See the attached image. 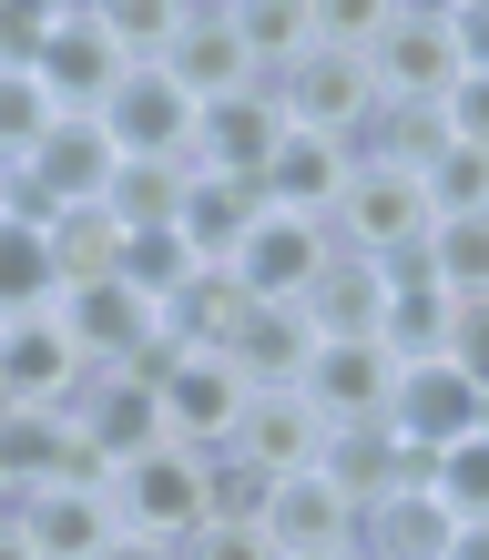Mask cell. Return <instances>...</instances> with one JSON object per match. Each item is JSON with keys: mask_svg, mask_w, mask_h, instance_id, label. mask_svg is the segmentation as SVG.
<instances>
[{"mask_svg": "<svg viewBox=\"0 0 489 560\" xmlns=\"http://www.w3.org/2000/svg\"><path fill=\"white\" fill-rule=\"evenodd\" d=\"M51 316H61V337H72L82 368H143V377L163 368V306H153V295H133L123 276H103V285H61Z\"/></svg>", "mask_w": 489, "mask_h": 560, "instance_id": "obj_1", "label": "cell"}, {"mask_svg": "<svg viewBox=\"0 0 489 560\" xmlns=\"http://www.w3.org/2000/svg\"><path fill=\"white\" fill-rule=\"evenodd\" d=\"M459 31H449V0H387V31L368 51V82L377 103H449V82H459Z\"/></svg>", "mask_w": 489, "mask_h": 560, "instance_id": "obj_2", "label": "cell"}, {"mask_svg": "<svg viewBox=\"0 0 489 560\" xmlns=\"http://www.w3.org/2000/svg\"><path fill=\"white\" fill-rule=\"evenodd\" d=\"M123 72H133V61L113 51L103 0H51L42 11V61H31V82L51 92V113H103Z\"/></svg>", "mask_w": 489, "mask_h": 560, "instance_id": "obj_3", "label": "cell"}, {"mask_svg": "<svg viewBox=\"0 0 489 560\" xmlns=\"http://www.w3.org/2000/svg\"><path fill=\"white\" fill-rule=\"evenodd\" d=\"M429 194H418V174H398V163H368L357 153V174L337 194V214H326V235H337L347 255H377V266H398V255L429 245Z\"/></svg>", "mask_w": 489, "mask_h": 560, "instance_id": "obj_4", "label": "cell"}, {"mask_svg": "<svg viewBox=\"0 0 489 560\" xmlns=\"http://www.w3.org/2000/svg\"><path fill=\"white\" fill-rule=\"evenodd\" d=\"M205 458L214 448H184V439H153L143 458L113 469V510L133 540H194L205 530Z\"/></svg>", "mask_w": 489, "mask_h": 560, "instance_id": "obj_5", "label": "cell"}, {"mask_svg": "<svg viewBox=\"0 0 489 560\" xmlns=\"http://www.w3.org/2000/svg\"><path fill=\"white\" fill-rule=\"evenodd\" d=\"M153 408H163V439L224 448V439H235V418H245V377H235V357H224V347H163Z\"/></svg>", "mask_w": 489, "mask_h": 560, "instance_id": "obj_6", "label": "cell"}, {"mask_svg": "<svg viewBox=\"0 0 489 560\" xmlns=\"http://www.w3.org/2000/svg\"><path fill=\"white\" fill-rule=\"evenodd\" d=\"M153 72L174 82L194 113L224 103V92H245L255 72H245V42H235V0H184V11H174V42H163Z\"/></svg>", "mask_w": 489, "mask_h": 560, "instance_id": "obj_7", "label": "cell"}, {"mask_svg": "<svg viewBox=\"0 0 489 560\" xmlns=\"http://www.w3.org/2000/svg\"><path fill=\"white\" fill-rule=\"evenodd\" d=\"M92 122L113 133L123 163H194V103H184L163 72H123V82H113V103L92 113Z\"/></svg>", "mask_w": 489, "mask_h": 560, "instance_id": "obj_8", "label": "cell"}, {"mask_svg": "<svg viewBox=\"0 0 489 560\" xmlns=\"http://www.w3.org/2000/svg\"><path fill=\"white\" fill-rule=\"evenodd\" d=\"M11 530L31 540V560H103V550L123 540V510H113V489H72V479H51V489H21Z\"/></svg>", "mask_w": 489, "mask_h": 560, "instance_id": "obj_9", "label": "cell"}, {"mask_svg": "<svg viewBox=\"0 0 489 560\" xmlns=\"http://www.w3.org/2000/svg\"><path fill=\"white\" fill-rule=\"evenodd\" d=\"M276 103H286V133H326V143H357V133H368V113H377V82H368V61L306 51L296 72L276 82Z\"/></svg>", "mask_w": 489, "mask_h": 560, "instance_id": "obj_10", "label": "cell"}, {"mask_svg": "<svg viewBox=\"0 0 489 560\" xmlns=\"http://www.w3.org/2000/svg\"><path fill=\"white\" fill-rule=\"evenodd\" d=\"M326 255H337L326 224H306V214H255V235L235 245V285L255 295V306H296Z\"/></svg>", "mask_w": 489, "mask_h": 560, "instance_id": "obj_11", "label": "cell"}, {"mask_svg": "<svg viewBox=\"0 0 489 560\" xmlns=\"http://www.w3.org/2000/svg\"><path fill=\"white\" fill-rule=\"evenodd\" d=\"M306 408L326 428H357V418H387V398H398V357H387L377 337H337V347H316L306 357Z\"/></svg>", "mask_w": 489, "mask_h": 560, "instance_id": "obj_12", "label": "cell"}, {"mask_svg": "<svg viewBox=\"0 0 489 560\" xmlns=\"http://www.w3.org/2000/svg\"><path fill=\"white\" fill-rule=\"evenodd\" d=\"M286 143V103H276V82H245V92H224V103L194 113V163L205 174H266V153Z\"/></svg>", "mask_w": 489, "mask_h": 560, "instance_id": "obj_13", "label": "cell"}, {"mask_svg": "<svg viewBox=\"0 0 489 560\" xmlns=\"http://www.w3.org/2000/svg\"><path fill=\"white\" fill-rule=\"evenodd\" d=\"M224 448H235L245 469H266V479H296V469H316L326 418L306 408V387H245V418H235Z\"/></svg>", "mask_w": 489, "mask_h": 560, "instance_id": "obj_14", "label": "cell"}, {"mask_svg": "<svg viewBox=\"0 0 489 560\" xmlns=\"http://www.w3.org/2000/svg\"><path fill=\"white\" fill-rule=\"evenodd\" d=\"M0 387H11V408H61V418H72V398H82V357H72V337H61L51 306L0 326Z\"/></svg>", "mask_w": 489, "mask_h": 560, "instance_id": "obj_15", "label": "cell"}, {"mask_svg": "<svg viewBox=\"0 0 489 560\" xmlns=\"http://www.w3.org/2000/svg\"><path fill=\"white\" fill-rule=\"evenodd\" d=\"M72 428H82V439H92V448L113 458V469H123V458H143V448L163 439L153 377H143V368H82V398H72Z\"/></svg>", "mask_w": 489, "mask_h": 560, "instance_id": "obj_16", "label": "cell"}, {"mask_svg": "<svg viewBox=\"0 0 489 560\" xmlns=\"http://www.w3.org/2000/svg\"><path fill=\"white\" fill-rule=\"evenodd\" d=\"M347 174H357V143L286 133V143L266 153V174H255V194H266V214H306V224H326V214H337V194H347Z\"/></svg>", "mask_w": 489, "mask_h": 560, "instance_id": "obj_17", "label": "cell"}, {"mask_svg": "<svg viewBox=\"0 0 489 560\" xmlns=\"http://www.w3.org/2000/svg\"><path fill=\"white\" fill-rule=\"evenodd\" d=\"M255 214H266V194H255L245 174H205V163H194L184 205H174V235H184L194 266H235V245L255 235Z\"/></svg>", "mask_w": 489, "mask_h": 560, "instance_id": "obj_18", "label": "cell"}, {"mask_svg": "<svg viewBox=\"0 0 489 560\" xmlns=\"http://www.w3.org/2000/svg\"><path fill=\"white\" fill-rule=\"evenodd\" d=\"M255 530L276 540V560H316V550H357V510H347L316 469H296V479H276V489H266Z\"/></svg>", "mask_w": 489, "mask_h": 560, "instance_id": "obj_19", "label": "cell"}, {"mask_svg": "<svg viewBox=\"0 0 489 560\" xmlns=\"http://www.w3.org/2000/svg\"><path fill=\"white\" fill-rule=\"evenodd\" d=\"M113 163H123V153H113V133H103V122H92V113H61L51 133H42V153L21 163V174L51 194V214H72V205H103Z\"/></svg>", "mask_w": 489, "mask_h": 560, "instance_id": "obj_20", "label": "cell"}, {"mask_svg": "<svg viewBox=\"0 0 489 560\" xmlns=\"http://www.w3.org/2000/svg\"><path fill=\"white\" fill-rule=\"evenodd\" d=\"M296 316L316 326V347H337V337H377V316H387V266L377 255H326L316 266V285L296 295Z\"/></svg>", "mask_w": 489, "mask_h": 560, "instance_id": "obj_21", "label": "cell"}, {"mask_svg": "<svg viewBox=\"0 0 489 560\" xmlns=\"http://www.w3.org/2000/svg\"><path fill=\"white\" fill-rule=\"evenodd\" d=\"M387 428L398 439H418V448H449V439H469L479 428V387L449 368H398V398H387Z\"/></svg>", "mask_w": 489, "mask_h": 560, "instance_id": "obj_22", "label": "cell"}, {"mask_svg": "<svg viewBox=\"0 0 489 560\" xmlns=\"http://www.w3.org/2000/svg\"><path fill=\"white\" fill-rule=\"evenodd\" d=\"M316 479L337 489L347 510H377V500H398V428H387V418L326 428V448H316Z\"/></svg>", "mask_w": 489, "mask_h": 560, "instance_id": "obj_23", "label": "cell"}, {"mask_svg": "<svg viewBox=\"0 0 489 560\" xmlns=\"http://www.w3.org/2000/svg\"><path fill=\"white\" fill-rule=\"evenodd\" d=\"M224 357H235L245 387H296L306 357H316V326H306L296 306H245L235 337H224Z\"/></svg>", "mask_w": 489, "mask_h": 560, "instance_id": "obj_24", "label": "cell"}, {"mask_svg": "<svg viewBox=\"0 0 489 560\" xmlns=\"http://www.w3.org/2000/svg\"><path fill=\"white\" fill-rule=\"evenodd\" d=\"M449 520L429 489H408V500H377V510H357V560H449Z\"/></svg>", "mask_w": 489, "mask_h": 560, "instance_id": "obj_25", "label": "cell"}, {"mask_svg": "<svg viewBox=\"0 0 489 560\" xmlns=\"http://www.w3.org/2000/svg\"><path fill=\"white\" fill-rule=\"evenodd\" d=\"M235 42H245L255 82H286L316 51V11H306V0H235Z\"/></svg>", "mask_w": 489, "mask_h": 560, "instance_id": "obj_26", "label": "cell"}, {"mask_svg": "<svg viewBox=\"0 0 489 560\" xmlns=\"http://www.w3.org/2000/svg\"><path fill=\"white\" fill-rule=\"evenodd\" d=\"M245 306H255V295L235 285V266H194L174 285V306H163V347H224Z\"/></svg>", "mask_w": 489, "mask_h": 560, "instance_id": "obj_27", "label": "cell"}, {"mask_svg": "<svg viewBox=\"0 0 489 560\" xmlns=\"http://www.w3.org/2000/svg\"><path fill=\"white\" fill-rule=\"evenodd\" d=\"M184 174H194V163H113V184H103V214H113V235H123V245H133V235H174Z\"/></svg>", "mask_w": 489, "mask_h": 560, "instance_id": "obj_28", "label": "cell"}, {"mask_svg": "<svg viewBox=\"0 0 489 560\" xmlns=\"http://www.w3.org/2000/svg\"><path fill=\"white\" fill-rule=\"evenodd\" d=\"M42 255H51V285H103V276H123V235H113L103 205L51 214L42 224Z\"/></svg>", "mask_w": 489, "mask_h": 560, "instance_id": "obj_29", "label": "cell"}, {"mask_svg": "<svg viewBox=\"0 0 489 560\" xmlns=\"http://www.w3.org/2000/svg\"><path fill=\"white\" fill-rule=\"evenodd\" d=\"M357 153H368V163H398V174H429V163L449 153V122H439V103H377L368 133H357Z\"/></svg>", "mask_w": 489, "mask_h": 560, "instance_id": "obj_30", "label": "cell"}, {"mask_svg": "<svg viewBox=\"0 0 489 560\" xmlns=\"http://www.w3.org/2000/svg\"><path fill=\"white\" fill-rule=\"evenodd\" d=\"M418 266H429V285L439 295H489V214H469V224H429V245H418Z\"/></svg>", "mask_w": 489, "mask_h": 560, "instance_id": "obj_31", "label": "cell"}, {"mask_svg": "<svg viewBox=\"0 0 489 560\" xmlns=\"http://www.w3.org/2000/svg\"><path fill=\"white\" fill-rule=\"evenodd\" d=\"M51 255H42V235H31V224H0V326L11 316H42L51 306Z\"/></svg>", "mask_w": 489, "mask_h": 560, "instance_id": "obj_32", "label": "cell"}, {"mask_svg": "<svg viewBox=\"0 0 489 560\" xmlns=\"http://www.w3.org/2000/svg\"><path fill=\"white\" fill-rule=\"evenodd\" d=\"M418 194H429V214L439 224H469V214H489V153H469V143H449L429 174H418Z\"/></svg>", "mask_w": 489, "mask_h": 560, "instance_id": "obj_33", "label": "cell"}, {"mask_svg": "<svg viewBox=\"0 0 489 560\" xmlns=\"http://www.w3.org/2000/svg\"><path fill=\"white\" fill-rule=\"evenodd\" d=\"M51 92L31 82V72H0V174H21L31 153H42V133H51Z\"/></svg>", "mask_w": 489, "mask_h": 560, "instance_id": "obj_34", "label": "cell"}, {"mask_svg": "<svg viewBox=\"0 0 489 560\" xmlns=\"http://www.w3.org/2000/svg\"><path fill=\"white\" fill-rule=\"evenodd\" d=\"M429 500L459 520V530H469V520H489V439H479V428L439 448V489H429Z\"/></svg>", "mask_w": 489, "mask_h": 560, "instance_id": "obj_35", "label": "cell"}, {"mask_svg": "<svg viewBox=\"0 0 489 560\" xmlns=\"http://www.w3.org/2000/svg\"><path fill=\"white\" fill-rule=\"evenodd\" d=\"M174 11L184 0H103V31H113V51L133 61V72H153L163 42H174Z\"/></svg>", "mask_w": 489, "mask_h": 560, "instance_id": "obj_36", "label": "cell"}, {"mask_svg": "<svg viewBox=\"0 0 489 560\" xmlns=\"http://www.w3.org/2000/svg\"><path fill=\"white\" fill-rule=\"evenodd\" d=\"M306 11H316V51H337V61H368L387 31V0H306Z\"/></svg>", "mask_w": 489, "mask_h": 560, "instance_id": "obj_37", "label": "cell"}, {"mask_svg": "<svg viewBox=\"0 0 489 560\" xmlns=\"http://www.w3.org/2000/svg\"><path fill=\"white\" fill-rule=\"evenodd\" d=\"M184 276H194L184 235H133V245H123V285L153 295V306H174V285H184Z\"/></svg>", "mask_w": 489, "mask_h": 560, "instance_id": "obj_38", "label": "cell"}, {"mask_svg": "<svg viewBox=\"0 0 489 560\" xmlns=\"http://www.w3.org/2000/svg\"><path fill=\"white\" fill-rule=\"evenodd\" d=\"M266 489H276V479H266V469H245L235 448H214V458H205V520H255V510H266Z\"/></svg>", "mask_w": 489, "mask_h": 560, "instance_id": "obj_39", "label": "cell"}, {"mask_svg": "<svg viewBox=\"0 0 489 560\" xmlns=\"http://www.w3.org/2000/svg\"><path fill=\"white\" fill-rule=\"evenodd\" d=\"M174 560H276V540L255 520H205L194 540H174Z\"/></svg>", "mask_w": 489, "mask_h": 560, "instance_id": "obj_40", "label": "cell"}, {"mask_svg": "<svg viewBox=\"0 0 489 560\" xmlns=\"http://www.w3.org/2000/svg\"><path fill=\"white\" fill-rule=\"evenodd\" d=\"M439 122H449V143H469V153H489V72H459V82H449V103H439Z\"/></svg>", "mask_w": 489, "mask_h": 560, "instance_id": "obj_41", "label": "cell"}, {"mask_svg": "<svg viewBox=\"0 0 489 560\" xmlns=\"http://www.w3.org/2000/svg\"><path fill=\"white\" fill-rule=\"evenodd\" d=\"M42 11L51 0H0V72H31L42 61Z\"/></svg>", "mask_w": 489, "mask_h": 560, "instance_id": "obj_42", "label": "cell"}, {"mask_svg": "<svg viewBox=\"0 0 489 560\" xmlns=\"http://www.w3.org/2000/svg\"><path fill=\"white\" fill-rule=\"evenodd\" d=\"M449 368H459L469 387H489V295L459 306V326H449Z\"/></svg>", "mask_w": 489, "mask_h": 560, "instance_id": "obj_43", "label": "cell"}, {"mask_svg": "<svg viewBox=\"0 0 489 560\" xmlns=\"http://www.w3.org/2000/svg\"><path fill=\"white\" fill-rule=\"evenodd\" d=\"M449 31H459V61L489 72V0H449Z\"/></svg>", "mask_w": 489, "mask_h": 560, "instance_id": "obj_44", "label": "cell"}, {"mask_svg": "<svg viewBox=\"0 0 489 560\" xmlns=\"http://www.w3.org/2000/svg\"><path fill=\"white\" fill-rule=\"evenodd\" d=\"M449 560H489V520H469V530H449Z\"/></svg>", "mask_w": 489, "mask_h": 560, "instance_id": "obj_45", "label": "cell"}, {"mask_svg": "<svg viewBox=\"0 0 489 560\" xmlns=\"http://www.w3.org/2000/svg\"><path fill=\"white\" fill-rule=\"evenodd\" d=\"M103 560H174V540H133V530H123V540H113Z\"/></svg>", "mask_w": 489, "mask_h": 560, "instance_id": "obj_46", "label": "cell"}, {"mask_svg": "<svg viewBox=\"0 0 489 560\" xmlns=\"http://www.w3.org/2000/svg\"><path fill=\"white\" fill-rule=\"evenodd\" d=\"M0 560H31V540H21V530H11V520H0Z\"/></svg>", "mask_w": 489, "mask_h": 560, "instance_id": "obj_47", "label": "cell"}, {"mask_svg": "<svg viewBox=\"0 0 489 560\" xmlns=\"http://www.w3.org/2000/svg\"><path fill=\"white\" fill-rule=\"evenodd\" d=\"M11 418H21V408H11V387H0V428H11Z\"/></svg>", "mask_w": 489, "mask_h": 560, "instance_id": "obj_48", "label": "cell"}, {"mask_svg": "<svg viewBox=\"0 0 489 560\" xmlns=\"http://www.w3.org/2000/svg\"><path fill=\"white\" fill-rule=\"evenodd\" d=\"M316 560H357V550H316Z\"/></svg>", "mask_w": 489, "mask_h": 560, "instance_id": "obj_49", "label": "cell"}]
</instances>
